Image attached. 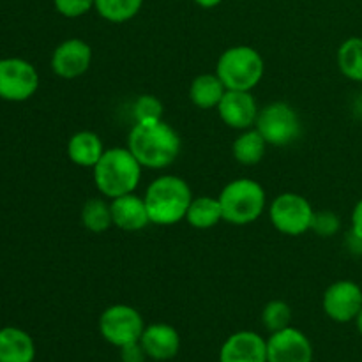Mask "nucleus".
<instances>
[{"label": "nucleus", "instance_id": "obj_1", "mask_svg": "<svg viewBox=\"0 0 362 362\" xmlns=\"http://www.w3.org/2000/svg\"><path fill=\"white\" fill-rule=\"evenodd\" d=\"M179 133L165 120L134 122L127 138V148L144 168L163 170L172 165L180 154Z\"/></svg>", "mask_w": 362, "mask_h": 362}, {"label": "nucleus", "instance_id": "obj_2", "mask_svg": "<svg viewBox=\"0 0 362 362\" xmlns=\"http://www.w3.org/2000/svg\"><path fill=\"white\" fill-rule=\"evenodd\" d=\"M141 168L133 152L127 147L106 148L94 166V182L101 194L113 200L134 193L141 179Z\"/></svg>", "mask_w": 362, "mask_h": 362}, {"label": "nucleus", "instance_id": "obj_3", "mask_svg": "<svg viewBox=\"0 0 362 362\" xmlns=\"http://www.w3.org/2000/svg\"><path fill=\"white\" fill-rule=\"evenodd\" d=\"M151 223L158 226H172L186 219L193 193L182 177H158L144 194Z\"/></svg>", "mask_w": 362, "mask_h": 362}, {"label": "nucleus", "instance_id": "obj_4", "mask_svg": "<svg viewBox=\"0 0 362 362\" xmlns=\"http://www.w3.org/2000/svg\"><path fill=\"white\" fill-rule=\"evenodd\" d=\"M223 221L233 226H246L257 221L265 211L267 194L262 184L253 179H235L219 193Z\"/></svg>", "mask_w": 362, "mask_h": 362}, {"label": "nucleus", "instance_id": "obj_5", "mask_svg": "<svg viewBox=\"0 0 362 362\" xmlns=\"http://www.w3.org/2000/svg\"><path fill=\"white\" fill-rule=\"evenodd\" d=\"M264 71V59L251 46H232L219 55L216 64V74L226 90L251 92L262 81Z\"/></svg>", "mask_w": 362, "mask_h": 362}, {"label": "nucleus", "instance_id": "obj_6", "mask_svg": "<svg viewBox=\"0 0 362 362\" xmlns=\"http://www.w3.org/2000/svg\"><path fill=\"white\" fill-rule=\"evenodd\" d=\"M98 325L103 339L117 349L138 343L145 331V322L140 311L127 304H113L106 308L99 317Z\"/></svg>", "mask_w": 362, "mask_h": 362}, {"label": "nucleus", "instance_id": "obj_7", "mask_svg": "<svg viewBox=\"0 0 362 362\" xmlns=\"http://www.w3.org/2000/svg\"><path fill=\"white\" fill-rule=\"evenodd\" d=\"M313 205L306 197L297 193H283L269 205V218L279 233L297 237L310 232L313 223Z\"/></svg>", "mask_w": 362, "mask_h": 362}, {"label": "nucleus", "instance_id": "obj_8", "mask_svg": "<svg viewBox=\"0 0 362 362\" xmlns=\"http://www.w3.org/2000/svg\"><path fill=\"white\" fill-rule=\"evenodd\" d=\"M255 127L264 136L267 145L283 147L292 144L300 134V120L288 103L276 101L258 112Z\"/></svg>", "mask_w": 362, "mask_h": 362}, {"label": "nucleus", "instance_id": "obj_9", "mask_svg": "<svg viewBox=\"0 0 362 362\" xmlns=\"http://www.w3.org/2000/svg\"><path fill=\"white\" fill-rule=\"evenodd\" d=\"M39 88V73L28 60L20 57L0 59V99L23 103Z\"/></svg>", "mask_w": 362, "mask_h": 362}, {"label": "nucleus", "instance_id": "obj_10", "mask_svg": "<svg viewBox=\"0 0 362 362\" xmlns=\"http://www.w3.org/2000/svg\"><path fill=\"white\" fill-rule=\"evenodd\" d=\"M325 315L338 324L356 320L362 308V288L350 279L336 281L325 290L322 299Z\"/></svg>", "mask_w": 362, "mask_h": 362}, {"label": "nucleus", "instance_id": "obj_11", "mask_svg": "<svg viewBox=\"0 0 362 362\" xmlns=\"http://www.w3.org/2000/svg\"><path fill=\"white\" fill-rule=\"evenodd\" d=\"M267 362H313V345L303 331L290 325L269 336Z\"/></svg>", "mask_w": 362, "mask_h": 362}, {"label": "nucleus", "instance_id": "obj_12", "mask_svg": "<svg viewBox=\"0 0 362 362\" xmlns=\"http://www.w3.org/2000/svg\"><path fill=\"white\" fill-rule=\"evenodd\" d=\"M92 64V48L83 39H66L52 55V69L64 80H74L88 71Z\"/></svg>", "mask_w": 362, "mask_h": 362}, {"label": "nucleus", "instance_id": "obj_13", "mask_svg": "<svg viewBox=\"0 0 362 362\" xmlns=\"http://www.w3.org/2000/svg\"><path fill=\"white\" fill-rule=\"evenodd\" d=\"M216 110L219 113V119L237 131H246L253 127L260 112L257 99L247 90H226Z\"/></svg>", "mask_w": 362, "mask_h": 362}, {"label": "nucleus", "instance_id": "obj_14", "mask_svg": "<svg viewBox=\"0 0 362 362\" xmlns=\"http://www.w3.org/2000/svg\"><path fill=\"white\" fill-rule=\"evenodd\" d=\"M219 362H267V339L253 331L233 332L219 350Z\"/></svg>", "mask_w": 362, "mask_h": 362}, {"label": "nucleus", "instance_id": "obj_15", "mask_svg": "<svg viewBox=\"0 0 362 362\" xmlns=\"http://www.w3.org/2000/svg\"><path fill=\"white\" fill-rule=\"evenodd\" d=\"M140 343L148 359L159 362L170 361L179 354L180 334L173 325L159 322V324L145 325Z\"/></svg>", "mask_w": 362, "mask_h": 362}, {"label": "nucleus", "instance_id": "obj_16", "mask_svg": "<svg viewBox=\"0 0 362 362\" xmlns=\"http://www.w3.org/2000/svg\"><path fill=\"white\" fill-rule=\"evenodd\" d=\"M110 205H112L113 225L124 232H140L151 225V216L144 197L129 193L113 198Z\"/></svg>", "mask_w": 362, "mask_h": 362}, {"label": "nucleus", "instance_id": "obj_17", "mask_svg": "<svg viewBox=\"0 0 362 362\" xmlns=\"http://www.w3.org/2000/svg\"><path fill=\"white\" fill-rule=\"evenodd\" d=\"M35 343L20 327L0 329V362H34Z\"/></svg>", "mask_w": 362, "mask_h": 362}, {"label": "nucleus", "instance_id": "obj_18", "mask_svg": "<svg viewBox=\"0 0 362 362\" xmlns=\"http://www.w3.org/2000/svg\"><path fill=\"white\" fill-rule=\"evenodd\" d=\"M105 151L101 138L92 131H78L69 138V144H67V156L71 163L83 168H94Z\"/></svg>", "mask_w": 362, "mask_h": 362}, {"label": "nucleus", "instance_id": "obj_19", "mask_svg": "<svg viewBox=\"0 0 362 362\" xmlns=\"http://www.w3.org/2000/svg\"><path fill=\"white\" fill-rule=\"evenodd\" d=\"M226 87L218 74H200L191 81L189 99L194 106L202 110L218 108L219 101L225 95Z\"/></svg>", "mask_w": 362, "mask_h": 362}, {"label": "nucleus", "instance_id": "obj_20", "mask_svg": "<svg viewBox=\"0 0 362 362\" xmlns=\"http://www.w3.org/2000/svg\"><path fill=\"white\" fill-rule=\"evenodd\" d=\"M186 221L197 230L214 228L218 223L223 221V209L219 198L212 197H197L191 200L187 209Z\"/></svg>", "mask_w": 362, "mask_h": 362}, {"label": "nucleus", "instance_id": "obj_21", "mask_svg": "<svg viewBox=\"0 0 362 362\" xmlns=\"http://www.w3.org/2000/svg\"><path fill=\"white\" fill-rule=\"evenodd\" d=\"M265 151H267V141L258 133L257 127L243 131L232 145V154L235 161L247 166L258 165L264 159Z\"/></svg>", "mask_w": 362, "mask_h": 362}, {"label": "nucleus", "instance_id": "obj_22", "mask_svg": "<svg viewBox=\"0 0 362 362\" xmlns=\"http://www.w3.org/2000/svg\"><path fill=\"white\" fill-rule=\"evenodd\" d=\"M338 67L349 80L362 83V37H349L338 49Z\"/></svg>", "mask_w": 362, "mask_h": 362}, {"label": "nucleus", "instance_id": "obj_23", "mask_svg": "<svg viewBox=\"0 0 362 362\" xmlns=\"http://www.w3.org/2000/svg\"><path fill=\"white\" fill-rule=\"evenodd\" d=\"M81 223L92 233H103L113 225L112 205L103 198H90L81 207Z\"/></svg>", "mask_w": 362, "mask_h": 362}, {"label": "nucleus", "instance_id": "obj_24", "mask_svg": "<svg viewBox=\"0 0 362 362\" xmlns=\"http://www.w3.org/2000/svg\"><path fill=\"white\" fill-rule=\"evenodd\" d=\"M144 0H94L99 16L112 23H124L140 13Z\"/></svg>", "mask_w": 362, "mask_h": 362}, {"label": "nucleus", "instance_id": "obj_25", "mask_svg": "<svg viewBox=\"0 0 362 362\" xmlns=\"http://www.w3.org/2000/svg\"><path fill=\"white\" fill-rule=\"evenodd\" d=\"M290 322H292V308L285 300H271L265 304L262 311V324L271 334L290 327Z\"/></svg>", "mask_w": 362, "mask_h": 362}, {"label": "nucleus", "instance_id": "obj_26", "mask_svg": "<svg viewBox=\"0 0 362 362\" xmlns=\"http://www.w3.org/2000/svg\"><path fill=\"white\" fill-rule=\"evenodd\" d=\"M134 122H151L163 119V103L156 95L144 94L133 105Z\"/></svg>", "mask_w": 362, "mask_h": 362}, {"label": "nucleus", "instance_id": "obj_27", "mask_svg": "<svg viewBox=\"0 0 362 362\" xmlns=\"http://www.w3.org/2000/svg\"><path fill=\"white\" fill-rule=\"evenodd\" d=\"M341 228V219L338 214H334L332 211H320L313 214V223H311V230L317 233L318 237H334L336 233Z\"/></svg>", "mask_w": 362, "mask_h": 362}, {"label": "nucleus", "instance_id": "obj_28", "mask_svg": "<svg viewBox=\"0 0 362 362\" xmlns=\"http://www.w3.org/2000/svg\"><path fill=\"white\" fill-rule=\"evenodd\" d=\"M59 14L66 18H80L94 9V0H53Z\"/></svg>", "mask_w": 362, "mask_h": 362}, {"label": "nucleus", "instance_id": "obj_29", "mask_svg": "<svg viewBox=\"0 0 362 362\" xmlns=\"http://www.w3.org/2000/svg\"><path fill=\"white\" fill-rule=\"evenodd\" d=\"M119 350H120V361L122 362H145L148 359L140 341L131 343V345L122 346V349Z\"/></svg>", "mask_w": 362, "mask_h": 362}, {"label": "nucleus", "instance_id": "obj_30", "mask_svg": "<svg viewBox=\"0 0 362 362\" xmlns=\"http://www.w3.org/2000/svg\"><path fill=\"white\" fill-rule=\"evenodd\" d=\"M350 232L356 233L357 237L362 239V198L357 202L356 207H354L352 211V230H350Z\"/></svg>", "mask_w": 362, "mask_h": 362}, {"label": "nucleus", "instance_id": "obj_31", "mask_svg": "<svg viewBox=\"0 0 362 362\" xmlns=\"http://www.w3.org/2000/svg\"><path fill=\"white\" fill-rule=\"evenodd\" d=\"M346 246H349L350 253H356V255H362V239L357 237L356 233L350 232L349 237H346Z\"/></svg>", "mask_w": 362, "mask_h": 362}, {"label": "nucleus", "instance_id": "obj_32", "mask_svg": "<svg viewBox=\"0 0 362 362\" xmlns=\"http://www.w3.org/2000/svg\"><path fill=\"white\" fill-rule=\"evenodd\" d=\"M194 2H197L200 7H204V9H212V7L219 6L223 0H194Z\"/></svg>", "mask_w": 362, "mask_h": 362}, {"label": "nucleus", "instance_id": "obj_33", "mask_svg": "<svg viewBox=\"0 0 362 362\" xmlns=\"http://www.w3.org/2000/svg\"><path fill=\"white\" fill-rule=\"evenodd\" d=\"M356 325H357V331H359L361 334H362V308H361L359 315H357V317H356Z\"/></svg>", "mask_w": 362, "mask_h": 362}]
</instances>
